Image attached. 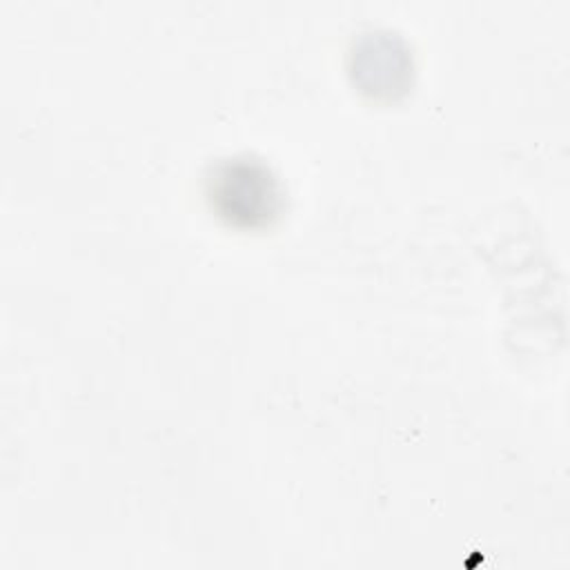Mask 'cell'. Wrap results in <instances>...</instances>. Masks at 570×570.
Segmentation results:
<instances>
[{
  "label": "cell",
  "instance_id": "obj_1",
  "mask_svg": "<svg viewBox=\"0 0 570 570\" xmlns=\"http://www.w3.org/2000/svg\"><path fill=\"white\" fill-rule=\"evenodd\" d=\"M212 209L229 225L261 227L283 207V189L272 169L256 158L234 156L216 163L207 176Z\"/></svg>",
  "mask_w": 570,
  "mask_h": 570
}]
</instances>
